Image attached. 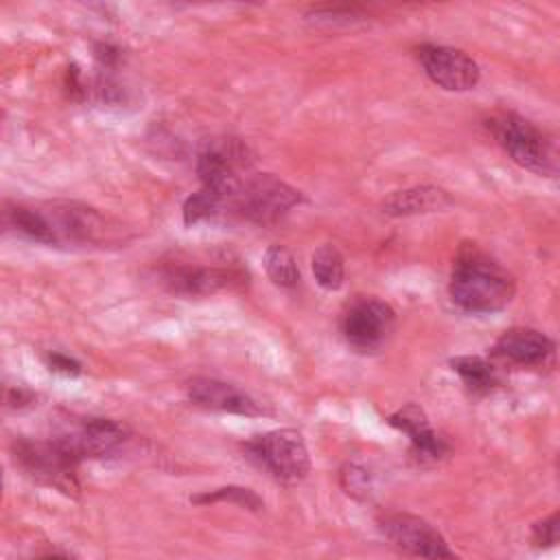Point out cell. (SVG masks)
Wrapping results in <instances>:
<instances>
[{
    "instance_id": "1",
    "label": "cell",
    "mask_w": 560,
    "mask_h": 560,
    "mask_svg": "<svg viewBox=\"0 0 560 560\" xmlns=\"http://www.w3.org/2000/svg\"><path fill=\"white\" fill-rule=\"evenodd\" d=\"M4 223L42 245L107 247L127 241V228L120 221L79 201L13 203L4 210Z\"/></svg>"
},
{
    "instance_id": "2",
    "label": "cell",
    "mask_w": 560,
    "mask_h": 560,
    "mask_svg": "<svg viewBox=\"0 0 560 560\" xmlns=\"http://www.w3.org/2000/svg\"><path fill=\"white\" fill-rule=\"evenodd\" d=\"M514 278L475 243L457 249L451 269V300L466 313H494L510 304Z\"/></svg>"
},
{
    "instance_id": "3",
    "label": "cell",
    "mask_w": 560,
    "mask_h": 560,
    "mask_svg": "<svg viewBox=\"0 0 560 560\" xmlns=\"http://www.w3.org/2000/svg\"><path fill=\"white\" fill-rule=\"evenodd\" d=\"M302 201L304 195L298 188L271 173L245 175L225 195V217H236L254 225H273Z\"/></svg>"
},
{
    "instance_id": "4",
    "label": "cell",
    "mask_w": 560,
    "mask_h": 560,
    "mask_svg": "<svg viewBox=\"0 0 560 560\" xmlns=\"http://www.w3.org/2000/svg\"><path fill=\"white\" fill-rule=\"evenodd\" d=\"M486 129L521 168L542 177L560 175V160L549 138L532 120L514 112H497L486 118Z\"/></svg>"
},
{
    "instance_id": "5",
    "label": "cell",
    "mask_w": 560,
    "mask_h": 560,
    "mask_svg": "<svg viewBox=\"0 0 560 560\" xmlns=\"http://www.w3.org/2000/svg\"><path fill=\"white\" fill-rule=\"evenodd\" d=\"M15 466L35 483L59 490L68 497H77L79 483V459L52 435L48 440L18 438L11 444Z\"/></svg>"
},
{
    "instance_id": "6",
    "label": "cell",
    "mask_w": 560,
    "mask_h": 560,
    "mask_svg": "<svg viewBox=\"0 0 560 560\" xmlns=\"http://www.w3.org/2000/svg\"><path fill=\"white\" fill-rule=\"evenodd\" d=\"M247 457L265 468L276 481L284 486L300 483L311 470L308 448L295 429H276L260 433L243 444Z\"/></svg>"
},
{
    "instance_id": "7",
    "label": "cell",
    "mask_w": 560,
    "mask_h": 560,
    "mask_svg": "<svg viewBox=\"0 0 560 560\" xmlns=\"http://www.w3.org/2000/svg\"><path fill=\"white\" fill-rule=\"evenodd\" d=\"M162 284L179 295H208L217 291L241 289L247 284L249 276L236 262L221 265H190V262H168L160 271Z\"/></svg>"
},
{
    "instance_id": "8",
    "label": "cell",
    "mask_w": 560,
    "mask_h": 560,
    "mask_svg": "<svg viewBox=\"0 0 560 560\" xmlns=\"http://www.w3.org/2000/svg\"><path fill=\"white\" fill-rule=\"evenodd\" d=\"M416 57L429 81L446 92H468L481 79L479 63L462 48L427 42L416 48Z\"/></svg>"
},
{
    "instance_id": "9",
    "label": "cell",
    "mask_w": 560,
    "mask_h": 560,
    "mask_svg": "<svg viewBox=\"0 0 560 560\" xmlns=\"http://www.w3.org/2000/svg\"><path fill=\"white\" fill-rule=\"evenodd\" d=\"M252 166L249 149L238 138H212L197 153V175L201 186L232 190Z\"/></svg>"
},
{
    "instance_id": "10",
    "label": "cell",
    "mask_w": 560,
    "mask_h": 560,
    "mask_svg": "<svg viewBox=\"0 0 560 560\" xmlns=\"http://www.w3.org/2000/svg\"><path fill=\"white\" fill-rule=\"evenodd\" d=\"M127 429L112 418L70 420L55 438L79 459H103L122 448Z\"/></svg>"
},
{
    "instance_id": "11",
    "label": "cell",
    "mask_w": 560,
    "mask_h": 560,
    "mask_svg": "<svg viewBox=\"0 0 560 560\" xmlns=\"http://www.w3.org/2000/svg\"><path fill=\"white\" fill-rule=\"evenodd\" d=\"M394 308L378 298H357L343 313L341 330L359 352L378 350L394 328Z\"/></svg>"
},
{
    "instance_id": "12",
    "label": "cell",
    "mask_w": 560,
    "mask_h": 560,
    "mask_svg": "<svg viewBox=\"0 0 560 560\" xmlns=\"http://www.w3.org/2000/svg\"><path fill=\"white\" fill-rule=\"evenodd\" d=\"M381 534L402 553L418 558H453L455 553L448 549L444 536L424 518L394 512L385 514L378 521Z\"/></svg>"
},
{
    "instance_id": "13",
    "label": "cell",
    "mask_w": 560,
    "mask_h": 560,
    "mask_svg": "<svg viewBox=\"0 0 560 560\" xmlns=\"http://www.w3.org/2000/svg\"><path fill=\"white\" fill-rule=\"evenodd\" d=\"M387 422H389L394 429L402 431V433L409 438L411 457H413L420 466L435 464V462H440L442 457H446L448 451H451L448 442H446L440 433H435V431L431 429L427 413H424L418 405H413V402H409V405L400 407L398 411H394V413L387 418Z\"/></svg>"
},
{
    "instance_id": "14",
    "label": "cell",
    "mask_w": 560,
    "mask_h": 560,
    "mask_svg": "<svg viewBox=\"0 0 560 560\" xmlns=\"http://www.w3.org/2000/svg\"><path fill=\"white\" fill-rule=\"evenodd\" d=\"M188 400L212 411H228L236 416H262L265 409L238 387L208 376H195L186 385Z\"/></svg>"
},
{
    "instance_id": "15",
    "label": "cell",
    "mask_w": 560,
    "mask_h": 560,
    "mask_svg": "<svg viewBox=\"0 0 560 560\" xmlns=\"http://www.w3.org/2000/svg\"><path fill=\"white\" fill-rule=\"evenodd\" d=\"M492 352L508 363L536 368L551 357L553 341L534 328H510L494 341Z\"/></svg>"
},
{
    "instance_id": "16",
    "label": "cell",
    "mask_w": 560,
    "mask_h": 560,
    "mask_svg": "<svg viewBox=\"0 0 560 560\" xmlns=\"http://www.w3.org/2000/svg\"><path fill=\"white\" fill-rule=\"evenodd\" d=\"M451 203L453 199L444 188L422 184L405 190H394L381 201V210L387 217H413V214H429V212L444 210Z\"/></svg>"
},
{
    "instance_id": "17",
    "label": "cell",
    "mask_w": 560,
    "mask_h": 560,
    "mask_svg": "<svg viewBox=\"0 0 560 560\" xmlns=\"http://www.w3.org/2000/svg\"><path fill=\"white\" fill-rule=\"evenodd\" d=\"M451 368H453V372L459 374L466 389L475 396L490 394L499 385L497 368L490 361H486L483 357H472V354L455 357V359H451Z\"/></svg>"
},
{
    "instance_id": "18",
    "label": "cell",
    "mask_w": 560,
    "mask_h": 560,
    "mask_svg": "<svg viewBox=\"0 0 560 560\" xmlns=\"http://www.w3.org/2000/svg\"><path fill=\"white\" fill-rule=\"evenodd\" d=\"M311 269L322 289L337 291L343 287L346 262H343L341 252L335 245H330V243L319 245L311 256Z\"/></svg>"
},
{
    "instance_id": "19",
    "label": "cell",
    "mask_w": 560,
    "mask_h": 560,
    "mask_svg": "<svg viewBox=\"0 0 560 560\" xmlns=\"http://www.w3.org/2000/svg\"><path fill=\"white\" fill-rule=\"evenodd\" d=\"M265 271L269 280L280 289H293L300 282V267L295 256L284 245H269L265 256Z\"/></svg>"
},
{
    "instance_id": "20",
    "label": "cell",
    "mask_w": 560,
    "mask_h": 560,
    "mask_svg": "<svg viewBox=\"0 0 560 560\" xmlns=\"http://www.w3.org/2000/svg\"><path fill=\"white\" fill-rule=\"evenodd\" d=\"M221 501L234 503V505L252 510V512H260L265 508V501L252 488H243V486H223V488H214V490L190 497V503H197V505L221 503Z\"/></svg>"
},
{
    "instance_id": "21",
    "label": "cell",
    "mask_w": 560,
    "mask_h": 560,
    "mask_svg": "<svg viewBox=\"0 0 560 560\" xmlns=\"http://www.w3.org/2000/svg\"><path fill=\"white\" fill-rule=\"evenodd\" d=\"M532 540L536 547H553L560 542V510L551 516L534 523Z\"/></svg>"
},
{
    "instance_id": "22",
    "label": "cell",
    "mask_w": 560,
    "mask_h": 560,
    "mask_svg": "<svg viewBox=\"0 0 560 560\" xmlns=\"http://www.w3.org/2000/svg\"><path fill=\"white\" fill-rule=\"evenodd\" d=\"M46 365L50 372L61 374V376H79L81 374V363L63 352H48Z\"/></svg>"
},
{
    "instance_id": "23",
    "label": "cell",
    "mask_w": 560,
    "mask_h": 560,
    "mask_svg": "<svg viewBox=\"0 0 560 560\" xmlns=\"http://www.w3.org/2000/svg\"><path fill=\"white\" fill-rule=\"evenodd\" d=\"M341 483L346 488L348 494H359V492H368V472L363 468L357 466H348L341 472Z\"/></svg>"
},
{
    "instance_id": "24",
    "label": "cell",
    "mask_w": 560,
    "mask_h": 560,
    "mask_svg": "<svg viewBox=\"0 0 560 560\" xmlns=\"http://www.w3.org/2000/svg\"><path fill=\"white\" fill-rule=\"evenodd\" d=\"M33 392L24 389V387H7V396H4V402L9 409H22V407H28L33 402Z\"/></svg>"
}]
</instances>
